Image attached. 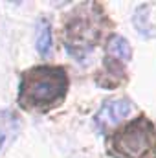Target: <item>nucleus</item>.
I'll list each match as a JSON object with an SVG mask.
<instances>
[{
    "mask_svg": "<svg viewBox=\"0 0 156 158\" xmlns=\"http://www.w3.org/2000/svg\"><path fill=\"white\" fill-rule=\"evenodd\" d=\"M132 110H134V105H132V101L127 99V98L107 99V101L99 107L97 114L94 116L96 129H97L101 134H107L110 129L119 127V123L125 118H129Z\"/></svg>",
    "mask_w": 156,
    "mask_h": 158,
    "instance_id": "20e7f679",
    "label": "nucleus"
},
{
    "mask_svg": "<svg viewBox=\"0 0 156 158\" xmlns=\"http://www.w3.org/2000/svg\"><path fill=\"white\" fill-rule=\"evenodd\" d=\"M107 57H112L116 61L127 63L132 57V48L129 44V40L121 35H112L107 40Z\"/></svg>",
    "mask_w": 156,
    "mask_h": 158,
    "instance_id": "0eeeda50",
    "label": "nucleus"
},
{
    "mask_svg": "<svg viewBox=\"0 0 156 158\" xmlns=\"http://www.w3.org/2000/svg\"><path fill=\"white\" fill-rule=\"evenodd\" d=\"M35 46L42 57H48L53 48V37H51V26L46 19H40L37 24V37H35Z\"/></svg>",
    "mask_w": 156,
    "mask_h": 158,
    "instance_id": "6e6552de",
    "label": "nucleus"
},
{
    "mask_svg": "<svg viewBox=\"0 0 156 158\" xmlns=\"http://www.w3.org/2000/svg\"><path fill=\"white\" fill-rule=\"evenodd\" d=\"M107 149L114 158H156V127L145 116L116 127L107 140Z\"/></svg>",
    "mask_w": 156,
    "mask_h": 158,
    "instance_id": "7ed1b4c3",
    "label": "nucleus"
},
{
    "mask_svg": "<svg viewBox=\"0 0 156 158\" xmlns=\"http://www.w3.org/2000/svg\"><path fill=\"white\" fill-rule=\"evenodd\" d=\"M125 81H127L125 63L116 61V59L105 55V61H103V72L96 77L97 86H101V88H116V86H119V85H123Z\"/></svg>",
    "mask_w": 156,
    "mask_h": 158,
    "instance_id": "39448f33",
    "label": "nucleus"
},
{
    "mask_svg": "<svg viewBox=\"0 0 156 158\" xmlns=\"http://www.w3.org/2000/svg\"><path fill=\"white\" fill-rule=\"evenodd\" d=\"M109 26L110 22L103 7L96 2H86L72 9L63 28V42L68 53L76 59H84L101 42Z\"/></svg>",
    "mask_w": 156,
    "mask_h": 158,
    "instance_id": "f03ea898",
    "label": "nucleus"
},
{
    "mask_svg": "<svg viewBox=\"0 0 156 158\" xmlns=\"http://www.w3.org/2000/svg\"><path fill=\"white\" fill-rule=\"evenodd\" d=\"M18 118L15 112L7 109H0V151L17 136L18 132Z\"/></svg>",
    "mask_w": 156,
    "mask_h": 158,
    "instance_id": "423d86ee",
    "label": "nucleus"
},
{
    "mask_svg": "<svg viewBox=\"0 0 156 158\" xmlns=\"http://www.w3.org/2000/svg\"><path fill=\"white\" fill-rule=\"evenodd\" d=\"M68 86L70 79L64 66H31L20 76L17 101L26 110L48 112L64 101Z\"/></svg>",
    "mask_w": 156,
    "mask_h": 158,
    "instance_id": "f257e3e1",
    "label": "nucleus"
}]
</instances>
